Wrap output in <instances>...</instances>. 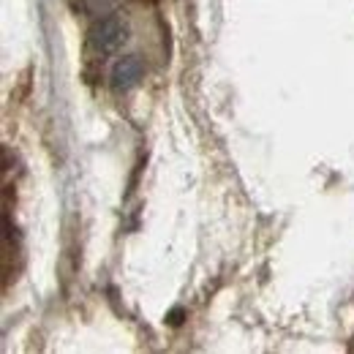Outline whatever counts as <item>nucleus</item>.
Wrapping results in <instances>:
<instances>
[{
  "mask_svg": "<svg viewBox=\"0 0 354 354\" xmlns=\"http://www.w3.org/2000/svg\"><path fill=\"white\" fill-rule=\"evenodd\" d=\"M129 41V22L120 14H106L88 30V49L95 57H109Z\"/></svg>",
  "mask_w": 354,
  "mask_h": 354,
  "instance_id": "1",
  "label": "nucleus"
},
{
  "mask_svg": "<svg viewBox=\"0 0 354 354\" xmlns=\"http://www.w3.org/2000/svg\"><path fill=\"white\" fill-rule=\"evenodd\" d=\"M112 88L115 90H131L142 80V60L136 55H123L115 66H112Z\"/></svg>",
  "mask_w": 354,
  "mask_h": 354,
  "instance_id": "2",
  "label": "nucleus"
}]
</instances>
